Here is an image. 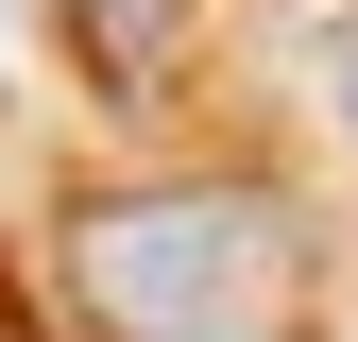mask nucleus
<instances>
[{"label": "nucleus", "mask_w": 358, "mask_h": 342, "mask_svg": "<svg viewBox=\"0 0 358 342\" xmlns=\"http://www.w3.org/2000/svg\"><path fill=\"white\" fill-rule=\"evenodd\" d=\"M52 274L103 342H324V256L290 189L188 171V189H85L52 205Z\"/></svg>", "instance_id": "obj_1"}, {"label": "nucleus", "mask_w": 358, "mask_h": 342, "mask_svg": "<svg viewBox=\"0 0 358 342\" xmlns=\"http://www.w3.org/2000/svg\"><path fill=\"white\" fill-rule=\"evenodd\" d=\"M341 103H358V34H341Z\"/></svg>", "instance_id": "obj_2"}]
</instances>
